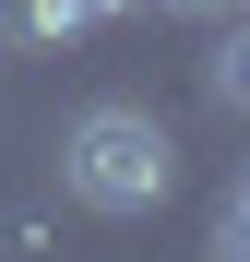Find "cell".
I'll return each instance as SVG.
<instances>
[{"instance_id": "obj_1", "label": "cell", "mask_w": 250, "mask_h": 262, "mask_svg": "<svg viewBox=\"0 0 250 262\" xmlns=\"http://www.w3.org/2000/svg\"><path fill=\"white\" fill-rule=\"evenodd\" d=\"M60 191L96 203V214H155L179 191V131L155 107H83L60 131Z\"/></svg>"}, {"instance_id": "obj_2", "label": "cell", "mask_w": 250, "mask_h": 262, "mask_svg": "<svg viewBox=\"0 0 250 262\" xmlns=\"http://www.w3.org/2000/svg\"><path fill=\"white\" fill-rule=\"evenodd\" d=\"M96 24H119V0H0V48H72Z\"/></svg>"}, {"instance_id": "obj_3", "label": "cell", "mask_w": 250, "mask_h": 262, "mask_svg": "<svg viewBox=\"0 0 250 262\" xmlns=\"http://www.w3.org/2000/svg\"><path fill=\"white\" fill-rule=\"evenodd\" d=\"M202 83H215V107H238V119H250V0H238V24L215 36V60H202Z\"/></svg>"}, {"instance_id": "obj_4", "label": "cell", "mask_w": 250, "mask_h": 262, "mask_svg": "<svg viewBox=\"0 0 250 262\" xmlns=\"http://www.w3.org/2000/svg\"><path fill=\"white\" fill-rule=\"evenodd\" d=\"M215 262H250V179H238L226 214H215Z\"/></svg>"}, {"instance_id": "obj_5", "label": "cell", "mask_w": 250, "mask_h": 262, "mask_svg": "<svg viewBox=\"0 0 250 262\" xmlns=\"http://www.w3.org/2000/svg\"><path fill=\"white\" fill-rule=\"evenodd\" d=\"M155 12H238V0H155Z\"/></svg>"}]
</instances>
